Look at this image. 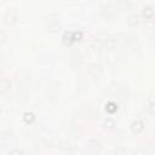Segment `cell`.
I'll return each instance as SVG.
<instances>
[{"label":"cell","instance_id":"cell-1","mask_svg":"<svg viewBox=\"0 0 155 155\" xmlns=\"http://www.w3.org/2000/svg\"><path fill=\"white\" fill-rule=\"evenodd\" d=\"M143 122L141 121V120H136V121H133V124H132V126H131V128H132V132L133 133H139L142 130H143Z\"/></svg>","mask_w":155,"mask_h":155},{"label":"cell","instance_id":"cell-2","mask_svg":"<svg viewBox=\"0 0 155 155\" xmlns=\"http://www.w3.org/2000/svg\"><path fill=\"white\" fill-rule=\"evenodd\" d=\"M10 86H11V84H10V81L8 79L2 80V81H0V92H3V93L6 92L10 89Z\"/></svg>","mask_w":155,"mask_h":155},{"label":"cell","instance_id":"cell-5","mask_svg":"<svg viewBox=\"0 0 155 155\" xmlns=\"http://www.w3.org/2000/svg\"><path fill=\"white\" fill-rule=\"evenodd\" d=\"M81 38V33L79 32H74V33H71V41H76V40H79Z\"/></svg>","mask_w":155,"mask_h":155},{"label":"cell","instance_id":"cell-6","mask_svg":"<svg viewBox=\"0 0 155 155\" xmlns=\"http://www.w3.org/2000/svg\"><path fill=\"white\" fill-rule=\"evenodd\" d=\"M9 155H22V151L21 150H18V149H14V150H11L10 151V154Z\"/></svg>","mask_w":155,"mask_h":155},{"label":"cell","instance_id":"cell-4","mask_svg":"<svg viewBox=\"0 0 155 155\" xmlns=\"http://www.w3.org/2000/svg\"><path fill=\"white\" fill-rule=\"evenodd\" d=\"M116 109H118V107H116V104L113 103V102H109V103H107V106H106V110H107L108 113H114V112H116Z\"/></svg>","mask_w":155,"mask_h":155},{"label":"cell","instance_id":"cell-7","mask_svg":"<svg viewBox=\"0 0 155 155\" xmlns=\"http://www.w3.org/2000/svg\"><path fill=\"white\" fill-rule=\"evenodd\" d=\"M106 125H109L108 127H113L114 126V121L113 120H110V119H108V120H106V122H104Z\"/></svg>","mask_w":155,"mask_h":155},{"label":"cell","instance_id":"cell-8","mask_svg":"<svg viewBox=\"0 0 155 155\" xmlns=\"http://www.w3.org/2000/svg\"><path fill=\"white\" fill-rule=\"evenodd\" d=\"M0 114H2V110H0Z\"/></svg>","mask_w":155,"mask_h":155},{"label":"cell","instance_id":"cell-3","mask_svg":"<svg viewBox=\"0 0 155 155\" xmlns=\"http://www.w3.org/2000/svg\"><path fill=\"white\" fill-rule=\"evenodd\" d=\"M23 119H24V121H26L27 124H32V122L34 121L35 116H34V114H33V113L27 112V113H24V114H23Z\"/></svg>","mask_w":155,"mask_h":155}]
</instances>
